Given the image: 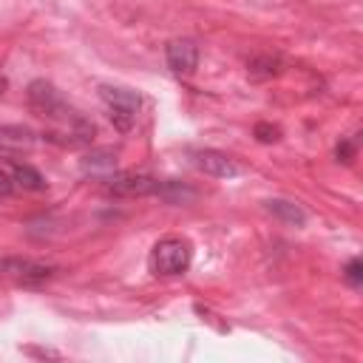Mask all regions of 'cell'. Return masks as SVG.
I'll use <instances>...</instances> for the list:
<instances>
[{"label": "cell", "mask_w": 363, "mask_h": 363, "mask_svg": "<svg viewBox=\"0 0 363 363\" xmlns=\"http://www.w3.org/2000/svg\"><path fill=\"white\" fill-rule=\"evenodd\" d=\"M252 136H255L261 145H272V142L281 139V128L272 125V122H258V125L252 128Z\"/></svg>", "instance_id": "obj_14"}, {"label": "cell", "mask_w": 363, "mask_h": 363, "mask_svg": "<svg viewBox=\"0 0 363 363\" xmlns=\"http://www.w3.org/2000/svg\"><path fill=\"white\" fill-rule=\"evenodd\" d=\"M190 261H193L190 241L187 238H179V235H167V238H159L153 244L150 258H147V267L159 278H173V275L187 272Z\"/></svg>", "instance_id": "obj_1"}, {"label": "cell", "mask_w": 363, "mask_h": 363, "mask_svg": "<svg viewBox=\"0 0 363 363\" xmlns=\"http://www.w3.org/2000/svg\"><path fill=\"white\" fill-rule=\"evenodd\" d=\"M164 60H167V68L176 77H190L196 71V65H199V45L190 37L170 40L164 45Z\"/></svg>", "instance_id": "obj_6"}, {"label": "cell", "mask_w": 363, "mask_h": 363, "mask_svg": "<svg viewBox=\"0 0 363 363\" xmlns=\"http://www.w3.org/2000/svg\"><path fill=\"white\" fill-rule=\"evenodd\" d=\"M6 88H9V79H6V77H3V74H0V96H3V94H6Z\"/></svg>", "instance_id": "obj_18"}, {"label": "cell", "mask_w": 363, "mask_h": 363, "mask_svg": "<svg viewBox=\"0 0 363 363\" xmlns=\"http://www.w3.org/2000/svg\"><path fill=\"white\" fill-rule=\"evenodd\" d=\"M6 162H9V170H11V179H14V187H17V190L40 193V190L48 187L45 176H43L37 167H31L28 162H17V159H6Z\"/></svg>", "instance_id": "obj_8"}, {"label": "cell", "mask_w": 363, "mask_h": 363, "mask_svg": "<svg viewBox=\"0 0 363 363\" xmlns=\"http://www.w3.org/2000/svg\"><path fill=\"white\" fill-rule=\"evenodd\" d=\"M99 99L108 108V119L113 122V128L119 133H128L136 125L139 108H142V96L133 88L125 85H99Z\"/></svg>", "instance_id": "obj_2"}, {"label": "cell", "mask_w": 363, "mask_h": 363, "mask_svg": "<svg viewBox=\"0 0 363 363\" xmlns=\"http://www.w3.org/2000/svg\"><path fill=\"white\" fill-rule=\"evenodd\" d=\"M0 275L20 284V286H43L57 275L54 264H43L34 258H20V255H0Z\"/></svg>", "instance_id": "obj_3"}, {"label": "cell", "mask_w": 363, "mask_h": 363, "mask_svg": "<svg viewBox=\"0 0 363 363\" xmlns=\"http://www.w3.org/2000/svg\"><path fill=\"white\" fill-rule=\"evenodd\" d=\"M26 96H28L31 111H34L37 116L48 119V122H60L65 113H71V111H74V108L60 96V91H57L48 79H31V82H28V91H26Z\"/></svg>", "instance_id": "obj_4"}, {"label": "cell", "mask_w": 363, "mask_h": 363, "mask_svg": "<svg viewBox=\"0 0 363 363\" xmlns=\"http://www.w3.org/2000/svg\"><path fill=\"white\" fill-rule=\"evenodd\" d=\"M343 278L349 286H360L363 284V261L360 258H349L343 267Z\"/></svg>", "instance_id": "obj_15"}, {"label": "cell", "mask_w": 363, "mask_h": 363, "mask_svg": "<svg viewBox=\"0 0 363 363\" xmlns=\"http://www.w3.org/2000/svg\"><path fill=\"white\" fill-rule=\"evenodd\" d=\"M11 193H17V187H14V179H11V170H9V162H6V159H0V196H11Z\"/></svg>", "instance_id": "obj_16"}, {"label": "cell", "mask_w": 363, "mask_h": 363, "mask_svg": "<svg viewBox=\"0 0 363 363\" xmlns=\"http://www.w3.org/2000/svg\"><path fill=\"white\" fill-rule=\"evenodd\" d=\"M82 173L91 176H111L116 170V150L113 147H94L79 159Z\"/></svg>", "instance_id": "obj_9"}, {"label": "cell", "mask_w": 363, "mask_h": 363, "mask_svg": "<svg viewBox=\"0 0 363 363\" xmlns=\"http://www.w3.org/2000/svg\"><path fill=\"white\" fill-rule=\"evenodd\" d=\"M159 182L162 179H156V176H150L145 170H113L111 176H105L108 193L128 196V199H133V196H156Z\"/></svg>", "instance_id": "obj_5"}, {"label": "cell", "mask_w": 363, "mask_h": 363, "mask_svg": "<svg viewBox=\"0 0 363 363\" xmlns=\"http://www.w3.org/2000/svg\"><path fill=\"white\" fill-rule=\"evenodd\" d=\"M156 196H159V199H164L167 204H184V201H190V199L196 196V190L184 187L182 182H173V179H167V182H159V190H156Z\"/></svg>", "instance_id": "obj_12"}, {"label": "cell", "mask_w": 363, "mask_h": 363, "mask_svg": "<svg viewBox=\"0 0 363 363\" xmlns=\"http://www.w3.org/2000/svg\"><path fill=\"white\" fill-rule=\"evenodd\" d=\"M190 159H193V164H196L201 173H207V176H213V179H235V176L241 173V167H238V162H235L233 156H227V153H221V150H213V147L193 150Z\"/></svg>", "instance_id": "obj_7"}, {"label": "cell", "mask_w": 363, "mask_h": 363, "mask_svg": "<svg viewBox=\"0 0 363 363\" xmlns=\"http://www.w3.org/2000/svg\"><path fill=\"white\" fill-rule=\"evenodd\" d=\"M275 74H281V60H278V57L264 54V57L250 60V77H252V79H269V77H275Z\"/></svg>", "instance_id": "obj_13"}, {"label": "cell", "mask_w": 363, "mask_h": 363, "mask_svg": "<svg viewBox=\"0 0 363 363\" xmlns=\"http://www.w3.org/2000/svg\"><path fill=\"white\" fill-rule=\"evenodd\" d=\"M335 156H337V162H352L354 159V142L352 139H343V142H337V147H335Z\"/></svg>", "instance_id": "obj_17"}, {"label": "cell", "mask_w": 363, "mask_h": 363, "mask_svg": "<svg viewBox=\"0 0 363 363\" xmlns=\"http://www.w3.org/2000/svg\"><path fill=\"white\" fill-rule=\"evenodd\" d=\"M34 133L28 128H20V125H9V128H0V153L3 156H11V153H26L34 147Z\"/></svg>", "instance_id": "obj_10"}, {"label": "cell", "mask_w": 363, "mask_h": 363, "mask_svg": "<svg viewBox=\"0 0 363 363\" xmlns=\"http://www.w3.org/2000/svg\"><path fill=\"white\" fill-rule=\"evenodd\" d=\"M264 207H267V213H272L286 227H303L306 224V210L289 199H267Z\"/></svg>", "instance_id": "obj_11"}]
</instances>
